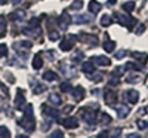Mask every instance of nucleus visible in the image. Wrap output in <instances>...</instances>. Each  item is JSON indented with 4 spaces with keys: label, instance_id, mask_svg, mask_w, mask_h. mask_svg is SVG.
Wrapping results in <instances>:
<instances>
[{
    "label": "nucleus",
    "instance_id": "nucleus-38",
    "mask_svg": "<svg viewBox=\"0 0 148 138\" xmlns=\"http://www.w3.org/2000/svg\"><path fill=\"white\" fill-rule=\"evenodd\" d=\"M82 6H83V3L80 2V0H74V2L71 3V8H73V9H76V10L82 9Z\"/></svg>",
    "mask_w": 148,
    "mask_h": 138
},
{
    "label": "nucleus",
    "instance_id": "nucleus-9",
    "mask_svg": "<svg viewBox=\"0 0 148 138\" xmlns=\"http://www.w3.org/2000/svg\"><path fill=\"white\" fill-rule=\"evenodd\" d=\"M116 101H117V95H116V92H114V91H111V89H108V91L105 92V103L110 104V106H114Z\"/></svg>",
    "mask_w": 148,
    "mask_h": 138
},
{
    "label": "nucleus",
    "instance_id": "nucleus-22",
    "mask_svg": "<svg viewBox=\"0 0 148 138\" xmlns=\"http://www.w3.org/2000/svg\"><path fill=\"white\" fill-rule=\"evenodd\" d=\"M45 115L46 116H49L51 119H58V116H59V111L56 110V108H45Z\"/></svg>",
    "mask_w": 148,
    "mask_h": 138
},
{
    "label": "nucleus",
    "instance_id": "nucleus-39",
    "mask_svg": "<svg viewBox=\"0 0 148 138\" xmlns=\"http://www.w3.org/2000/svg\"><path fill=\"white\" fill-rule=\"evenodd\" d=\"M8 55V46L6 45H0V58H3Z\"/></svg>",
    "mask_w": 148,
    "mask_h": 138
},
{
    "label": "nucleus",
    "instance_id": "nucleus-15",
    "mask_svg": "<svg viewBox=\"0 0 148 138\" xmlns=\"http://www.w3.org/2000/svg\"><path fill=\"white\" fill-rule=\"evenodd\" d=\"M42 66H43V58H42L40 54H37L33 58V68L34 70H39V68H42Z\"/></svg>",
    "mask_w": 148,
    "mask_h": 138
},
{
    "label": "nucleus",
    "instance_id": "nucleus-40",
    "mask_svg": "<svg viewBox=\"0 0 148 138\" xmlns=\"http://www.w3.org/2000/svg\"><path fill=\"white\" fill-rule=\"evenodd\" d=\"M5 30H6V19H5L2 15H0V31L3 33Z\"/></svg>",
    "mask_w": 148,
    "mask_h": 138
},
{
    "label": "nucleus",
    "instance_id": "nucleus-11",
    "mask_svg": "<svg viewBox=\"0 0 148 138\" xmlns=\"http://www.w3.org/2000/svg\"><path fill=\"white\" fill-rule=\"evenodd\" d=\"M62 125H64L65 128L71 129V128H77V126H79V122H77L76 117H65V119L62 120Z\"/></svg>",
    "mask_w": 148,
    "mask_h": 138
},
{
    "label": "nucleus",
    "instance_id": "nucleus-34",
    "mask_svg": "<svg viewBox=\"0 0 148 138\" xmlns=\"http://www.w3.org/2000/svg\"><path fill=\"white\" fill-rule=\"evenodd\" d=\"M59 89L62 91V92H68L70 89H73V88H71V85H70L68 82H64V83L59 85Z\"/></svg>",
    "mask_w": 148,
    "mask_h": 138
},
{
    "label": "nucleus",
    "instance_id": "nucleus-45",
    "mask_svg": "<svg viewBox=\"0 0 148 138\" xmlns=\"http://www.w3.org/2000/svg\"><path fill=\"white\" fill-rule=\"evenodd\" d=\"M114 57H116L117 59H121V58H125V57H126V51H119V52H117V54H116Z\"/></svg>",
    "mask_w": 148,
    "mask_h": 138
},
{
    "label": "nucleus",
    "instance_id": "nucleus-32",
    "mask_svg": "<svg viewBox=\"0 0 148 138\" xmlns=\"http://www.w3.org/2000/svg\"><path fill=\"white\" fill-rule=\"evenodd\" d=\"M45 89H46V86H45V85H42V83H37V85L34 86V91H33V92L37 95V94H42Z\"/></svg>",
    "mask_w": 148,
    "mask_h": 138
},
{
    "label": "nucleus",
    "instance_id": "nucleus-29",
    "mask_svg": "<svg viewBox=\"0 0 148 138\" xmlns=\"http://www.w3.org/2000/svg\"><path fill=\"white\" fill-rule=\"evenodd\" d=\"M10 137V131L6 126H0V138H9Z\"/></svg>",
    "mask_w": 148,
    "mask_h": 138
},
{
    "label": "nucleus",
    "instance_id": "nucleus-44",
    "mask_svg": "<svg viewBox=\"0 0 148 138\" xmlns=\"http://www.w3.org/2000/svg\"><path fill=\"white\" fill-rule=\"evenodd\" d=\"M138 128L139 129H145V128H148V123L144 122V120H138Z\"/></svg>",
    "mask_w": 148,
    "mask_h": 138
},
{
    "label": "nucleus",
    "instance_id": "nucleus-2",
    "mask_svg": "<svg viewBox=\"0 0 148 138\" xmlns=\"http://www.w3.org/2000/svg\"><path fill=\"white\" fill-rule=\"evenodd\" d=\"M82 116H83V120L88 125L96 123V113L92 111V110H82Z\"/></svg>",
    "mask_w": 148,
    "mask_h": 138
},
{
    "label": "nucleus",
    "instance_id": "nucleus-7",
    "mask_svg": "<svg viewBox=\"0 0 148 138\" xmlns=\"http://www.w3.org/2000/svg\"><path fill=\"white\" fill-rule=\"evenodd\" d=\"M24 106H25V97H24V94H22L21 89H18L16 97H15V107H16L18 110H21Z\"/></svg>",
    "mask_w": 148,
    "mask_h": 138
},
{
    "label": "nucleus",
    "instance_id": "nucleus-46",
    "mask_svg": "<svg viewBox=\"0 0 148 138\" xmlns=\"http://www.w3.org/2000/svg\"><path fill=\"white\" fill-rule=\"evenodd\" d=\"M62 137H64V135H62V132H61V131H55L51 138H62Z\"/></svg>",
    "mask_w": 148,
    "mask_h": 138
},
{
    "label": "nucleus",
    "instance_id": "nucleus-48",
    "mask_svg": "<svg viewBox=\"0 0 148 138\" xmlns=\"http://www.w3.org/2000/svg\"><path fill=\"white\" fill-rule=\"evenodd\" d=\"M96 138H110V135H108V132H101V134H98V137Z\"/></svg>",
    "mask_w": 148,
    "mask_h": 138
},
{
    "label": "nucleus",
    "instance_id": "nucleus-4",
    "mask_svg": "<svg viewBox=\"0 0 148 138\" xmlns=\"http://www.w3.org/2000/svg\"><path fill=\"white\" fill-rule=\"evenodd\" d=\"M70 22H71V18L68 17L67 10H64V12H62V15H61V17H59V19H58L59 28H61V30H67V28H68V26H70Z\"/></svg>",
    "mask_w": 148,
    "mask_h": 138
},
{
    "label": "nucleus",
    "instance_id": "nucleus-28",
    "mask_svg": "<svg viewBox=\"0 0 148 138\" xmlns=\"http://www.w3.org/2000/svg\"><path fill=\"white\" fill-rule=\"evenodd\" d=\"M83 39L88 42V43H90V45H98V39H96V36H89V34H84L83 36Z\"/></svg>",
    "mask_w": 148,
    "mask_h": 138
},
{
    "label": "nucleus",
    "instance_id": "nucleus-54",
    "mask_svg": "<svg viewBox=\"0 0 148 138\" xmlns=\"http://www.w3.org/2000/svg\"><path fill=\"white\" fill-rule=\"evenodd\" d=\"M6 3V0H0V5H5Z\"/></svg>",
    "mask_w": 148,
    "mask_h": 138
},
{
    "label": "nucleus",
    "instance_id": "nucleus-47",
    "mask_svg": "<svg viewBox=\"0 0 148 138\" xmlns=\"http://www.w3.org/2000/svg\"><path fill=\"white\" fill-rule=\"evenodd\" d=\"M144 30H145V26H144V24H139L138 28H136V34H142Z\"/></svg>",
    "mask_w": 148,
    "mask_h": 138
},
{
    "label": "nucleus",
    "instance_id": "nucleus-5",
    "mask_svg": "<svg viewBox=\"0 0 148 138\" xmlns=\"http://www.w3.org/2000/svg\"><path fill=\"white\" fill-rule=\"evenodd\" d=\"M10 19L14 22H22L24 19H25V12H24L22 9H16L10 14Z\"/></svg>",
    "mask_w": 148,
    "mask_h": 138
},
{
    "label": "nucleus",
    "instance_id": "nucleus-27",
    "mask_svg": "<svg viewBox=\"0 0 148 138\" xmlns=\"http://www.w3.org/2000/svg\"><path fill=\"white\" fill-rule=\"evenodd\" d=\"M123 10L125 12H133L135 10V3L133 2H126V3H123Z\"/></svg>",
    "mask_w": 148,
    "mask_h": 138
},
{
    "label": "nucleus",
    "instance_id": "nucleus-43",
    "mask_svg": "<svg viewBox=\"0 0 148 138\" xmlns=\"http://www.w3.org/2000/svg\"><path fill=\"white\" fill-rule=\"evenodd\" d=\"M92 74H93V73H92ZM90 79H92L93 82H99V80L102 79V74H101V73H98V74H93V76H92Z\"/></svg>",
    "mask_w": 148,
    "mask_h": 138
},
{
    "label": "nucleus",
    "instance_id": "nucleus-26",
    "mask_svg": "<svg viewBox=\"0 0 148 138\" xmlns=\"http://www.w3.org/2000/svg\"><path fill=\"white\" fill-rule=\"evenodd\" d=\"M111 22H113V19H111L110 15H102V17H101V26H102V27H108Z\"/></svg>",
    "mask_w": 148,
    "mask_h": 138
},
{
    "label": "nucleus",
    "instance_id": "nucleus-53",
    "mask_svg": "<svg viewBox=\"0 0 148 138\" xmlns=\"http://www.w3.org/2000/svg\"><path fill=\"white\" fill-rule=\"evenodd\" d=\"M142 111H145V113H147V115H148V106H147V107H145V108H144Z\"/></svg>",
    "mask_w": 148,
    "mask_h": 138
},
{
    "label": "nucleus",
    "instance_id": "nucleus-10",
    "mask_svg": "<svg viewBox=\"0 0 148 138\" xmlns=\"http://www.w3.org/2000/svg\"><path fill=\"white\" fill-rule=\"evenodd\" d=\"M73 98L76 99V101H82V99L84 98V89L82 86H76L73 89Z\"/></svg>",
    "mask_w": 148,
    "mask_h": 138
},
{
    "label": "nucleus",
    "instance_id": "nucleus-12",
    "mask_svg": "<svg viewBox=\"0 0 148 138\" xmlns=\"http://www.w3.org/2000/svg\"><path fill=\"white\" fill-rule=\"evenodd\" d=\"M73 46H74V42H71L70 39H64V40H61V43H59V49H61V51H64V52L71 51Z\"/></svg>",
    "mask_w": 148,
    "mask_h": 138
},
{
    "label": "nucleus",
    "instance_id": "nucleus-52",
    "mask_svg": "<svg viewBox=\"0 0 148 138\" xmlns=\"http://www.w3.org/2000/svg\"><path fill=\"white\" fill-rule=\"evenodd\" d=\"M16 138H28V137H25V135H18Z\"/></svg>",
    "mask_w": 148,
    "mask_h": 138
},
{
    "label": "nucleus",
    "instance_id": "nucleus-42",
    "mask_svg": "<svg viewBox=\"0 0 148 138\" xmlns=\"http://www.w3.org/2000/svg\"><path fill=\"white\" fill-rule=\"evenodd\" d=\"M120 134H121V129H120V128H116V129L113 131V134H111V138H119Z\"/></svg>",
    "mask_w": 148,
    "mask_h": 138
},
{
    "label": "nucleus",
    "instance_id": "nucleus-31",
    "mask_svg": "<svg viewBox=\"0 0 148 138\" xmlns=\"http://www.w3.org/2000/svg\"><path fill=\"white\" fill-rule=\"evenodd\" d=\"M126 82L127 83H138L139 82V76L138 74H130L129 77H126Z\"/></svg>",
    "mask_w": 148,
    "mask_h": 138
},
{
    "label": "nucleus",
    "instance_id": "nucleus-3",
    "mask_svg": "<svg viewBox=\"0 0 148 138\" xmlns=\"http://www.w3.org/2000/svg\"><path fill=\"white\" fill-rule=\"evenodd\" d=\"M90 62H92L93 66L107 67V66H110V64H111V59H110L108 57H104V55H101V57H93V58L90 59Z\"/></svg>",
    "mask_w": 148,
    "mask_h": 138
},
{
    "label": "nucleus",
    "instance_id": "nucleus-51",
    "mask_svg": "<svg viewBox=\"0 0 148 138\" xmlns=\"http://www.w3.org/2000/svg\"><path fill=\"white\" fill-rule=\"evenodd\" d=\"M71 108H73V107H71V106H68V107H65V108H64V111H65V113H67V111H70V110H71Z\"/></svg>",
    "mask_w": 148,
    "mask_h": 138
},
{
    "label": "nucleus",
    "instance_id": "nucleus-41",
    "mask_svg": "<svg viewBox=\"0 0 148 138\" xmlns=\"http://www.w3.org/2000/svg\"><path fill=\"white\" fill-rule=\"evenodd\" d=\"M39 24H40V19L39 18H33L30 21V27H39Z\"/></svg>",
    "mask_w": 148,
    "mask_h": 138
},
{
    "label": "nucleus",
    "instance_id": "nucleus-35",
    "mask_svg": "<svg viewBox=\"0 0 148 138\" xmlns=\"http://www.w3.org/2000/svg\"><path fill=\"white\" fill-rule=\"evenodd\" d=\"M25 117L33 119V106L31 104H27V107H25Z\"/></svg>",
    "mask_w": 148,
    "mask_h": 138
},
{
    "label": "nucleus",
    "instance_id": "nucleus-50",
    "mask_svg": "<svg viewBox=\"0 0 148 138\" xmlns=\"http://www.w3.org/2000/svg\"><path fill=\"white\" fill-rule=\"evenodd\" d=\"M10 2H12V3H14V5H19V3L22 2V0H10Z\"/></svg>",
    "mask_w": 148,
    "mask_h": 138
},
{
    "label": "nucleus",
    "instance_id": "nucleus-49",
    "mask_svg": "<svg viewBox=\"0 0 148 138\" xmlns=\"http://www.w3.org/2000/svg\"><path fill=\"white\" fill-rule=\"evenodd\" d=\"M127 138H139V135H138V134H129Z\"/></svg>",
    "mask_w": 148,
    "mask_h": 138
},
{
    "label": "nucleus",
    "instance_id": "nucleus-13",
    "mask_svg": "<svg viewBox=\"0 0 148 138\" xmlns=\"http://www.w3.org/2000/svg\"><path fill=\"white\" fill-rule=\"evenodd\" d=\"M88 8H89V12L90 14H98V12L101 10V3L99 2H96V0H90L89 2V5H88Z\"/></svg>",
    "mask_w": 148,
    "mask_h": 138
},
{
    "label": "nucleus",
    "instance_id": "nucleus-24",
    "mask_svg": "<svg viewBox=\"0 0 148 138\" xmlns=\"http://www.w3.org/2000/svg\"><path fill=\"white\" fill-rule=\"evenodd\" d=\"M111 122V116L108 115V113H101L99 115V123L101 125H108Z\"/></svg>",
    "mask_w": 148,
    "mask_h": 138
},
{
    "label": "nucleus",
    "instance_id": "nucleus-18",
    "mask_svg": "<svg viewBox=\"0 0 148 138\" xmlns=\"http://www.w3.org/2000/svg\"><path fill=\"white\" fill-rule=\"evenodd\" d=\"M49 103H51L52 106H59L61 103H62L61 95L59 94H51V95H49Z\"/></svg>",
    "mask_w": 148,
    "mask_h": 138
},
{
    "label": "nucleus",
    "instance_id": "nucleus-8",
    "mask_svg": "<svg viewBox=\"0 0 148 138\" xmlns=\"http://www.w3.org/2000/svg\"><path fill=\"white\" fill-rule=\"evenodd\" d=\"M117 116H119V119H125V117H127V115L130 113V108L127 107V106H125V104H120V106H117Z\"/></svg>",
    "mask_w": 148,
    "mask_h": 138
},
{
    "label": "nucleus",
    "instance_id": "nucleus-36",
    "mask_svg": "<svg viewBox=\"0 0 148 138\" xmlns=\"http://www.w3.org/2000/svg\"><path fill=\"white\" fill-rule=\"evenodd\" d=\"M119 83H120V79H119L117 76H114V74H113V77L108 80V85H110V86H117Z\"/></svg>",
    "mask_w": 148,
    "mask_h": 138
},
{
    "label": "nucleus",
    "instance_id": "nucleus-6",
    "mask_svg": "<svg viewBox=\"0 0 148 138\" xmlns=\"http://www.w3.org/2000/svg\"><path fill=\"white\" fill-rule=\"evenodd\" d=\"M125 97H126V99H127L130 104H136L138 99H139V94H138V91H135V89H129L125 94Z\"/></svg>",
    "mask_w": 148,
    "mask_h": 138
},
{
    "label": "nucleus",
    "instance_id": "nucleus-21",
    "mask_svg": "<svg viewBox=\"0 0 148 138\" xmlns=\"http://www.w3.org/2000/svg\"><path fill=\"white\" fill-rule=\"evenodd\" d=\"M56 77H58V76H56V73H55V71H51V70L45 71V74H43V79L47 80V82H53Z\"/></svg>",
    "mask_w": 148,
    "mask_h": 138
},
{
    "label": "nucleus",
    "instance_id": "nucleus-17",
    "mask_svg": "<svg viewBox=\"0 0 148 138\" xmlns=\"http://www.w3.org/2000/svg\"><path fill=\"white\" fill-rule=\"evenodd\" d=\"M71 21L76 22V24H88V22H90V18L88 15H77V17H74Z\"/></svg>",
    "mask_w": 148,
    "mask_h": 138
},
{
    "label": "nucleus",
    "instance_id": "nucleus-1",
    "mask_svg": "<svg viewBox=\"0 0 148 138\" xmlns=\"http://www.w3.org/2000/svg\"><path fill=\"white\" fill-rule=\"evenodd\" d=\"M116 18H117V21L121 24V26H125V27H127V28H132V27L135 26V19H133L132 17H129V15L116 14Z\"/></svg>",
    "mask_w": 148,
    "mask_h": 138
},
{
    "label": "nucleus",
    "instance_id": "nucleus-33",
    "mask_svg": "<svg viewBox=\"0 0 148 138\" xmlns=\"http://www.w3.org/2000/svg\"><path fill=\"white\" fill-rule=\"evenodd\" d=\"M125 67H126V70H138V71L142 70V67H138V64H135V62H127Z\"/></svg>",
    "mask_w": 148,
    "mask_h": 138
},
{
    "label": "nucleus",
    "instance_id": "nucleus-25",
    "mask_svg": "<svg viewBox=\"0 0 148 138\" xmlns=\"http://www.w3.org/2000/svg\"><path fill=\"white\" fill-rule=\"evenodd\" d=\"M104 49L107 52H113L116 49V43L113 40H107V42H104Z\"/></svg>",
    "mask_w": 148,
    "mask_h": 138
},
{
    "label": "nucleus",
    "instance_id": "nucleus-16",
    "mask_svg": "<svg viewBox=\"0 0 148 138\" xmlns=\"http://www.w3.org/2000/svg\"><path fill=\"white\" fill-rule=\"evenodd\" d=\"M33 48V43L31 42H16L15 43V49L19 52L21 49H24V51H25V49H31Z\"/></svg>",
    "mask_w": 148,
    "mask_h": 138
},
{
    "label": "nucleus",
    "instance_id": "nucleus-30",
    "mask_svg": "<svg viewBox=\"0 0 148 138\" xmlns=\"http://www.w3.org/2000/svg\"><path fill=\"white\" fill-rule=\"evenodd\" d=\"M125 71H126V67H125V66H121V67H116L114 71H113V74H114V76H117V77H120Z\"/></svg>",
    "mask_w": 148,
    "mask_h": 138
},
{
    "label": "nucleus",
    "instance_id": "nucleus-19",
    "mask_svg": "<svg viewBox=\"0 0 148 138\" xmlns=\"http://www.w3.org/2000/svg\"><path fill=\"white\" fill-rule=\"evenodd\" d=\"M82 70L86 74H92L95 71V66L92 64V62H83V64H82Z\"/></svg>",
    "mask_w": 148,
    "mask_h": 138
},
{
    "label": "nucleus",
    "instance_id": "nucleus-14",
    "mask_svg": "<svg viewBox=\"0 0 148 138\" xmlns=\"http://www.w3.org/2000/svg\"><path fill=\"white\" fill-rule=\"evenodd\" d=\"M21 123V126H24L27 131H34V119H28V117H25L22 122H19Z\"/></svg>",
    "mask_w": 148,
    "mask_h": 138
},
{
    "label": "nucleus",
    "instance_id": "nucleus-20",
    "mask_svg": "<svg viewBox=\"0 0 148 138\" xmlns=\"http://www.w3.org/2000/svg\"><path fill=\"white\" fill-rule=\"evenodd\" d=\"M22 33L27 34V36H39L40 34V28L39 27H28V28H24Z\"/></svg>",
    "mask_w": 148,
    "mask_h": 138
},
{
    "label": "nucleus",
    "instance_id": "nucleus-23",
    "mask_svg": "<svg viewBox=\"0 0 148 138\" xmlns=\"http://www.w3.org/2000/svg\"><path fill=\"white\" fill-rule=\"evenodd\" d=\"M132 57L136 59V61H141V62H145L147 59H148V55L147 54H144V52H133L132 54Z\"/></svg>",
    "mask_w": 148,
    "mask_h": 138
},
{
    "label": "nucleus",
    "instance_id": "nucleus-37",
    "mask_svg": "<svg viewBox=\"0 0 148 138\" xmlns=\"http://www.w3.org/2000/svg\"><path fill=\"white\" fill-rule=\"evenodd\" d=\"M49 39L51 40H58L59 39V34L56 30H52V31H49Z\"/></svg>",
    "mask_w": 148,
    "mask_h": 138
}]
</instances>
